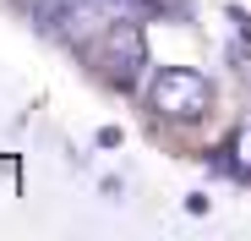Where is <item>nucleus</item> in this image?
I'll return each instance as SVG.
<instances>
[{
    "instance_id": "1",
    "label": "nucleus",
    "mask_w": 251,
    "mask_h": 241,
    "mask_svg": "<svg viewBox=\"0 0 251 241\" xmlns=\"http://www.w3.org/2000/svg\"><path fill=\"white\" fill-rule=\"evenodd\" d=\"M148 99L170 120H197L207 104H213V88H207V77L191 71V66H158L153 83H148Z\"/></svg>"
},
{
    "instance_id": "2",
    "label": "nucleus",
    "mask_w": 251,
    "mask_h": 241,
    "mask_svg": "<svg viewBox=\"0 0 251 241\" xmlns=\"http://www.w3.org/2000/svg\"><path fill=\"white\" fill-rule=\"evenodd\" d=\"M142 66H148V38H142V28L126 22V17L109 22V33H104V71H109V83H115V88H137Z\"/></svg>"
},
{
    "instance_id": "3",
    "label": "nucleus",
    "mask_w": 251,
    "mask_h": 241,
    "mask_svg": "<svg viewBox=\"0 0 251 241\" xmlns=\"http://www.w3.org/2000/svg\"><path fill=\"white\" fill-rule=\"evenodd\" d=\"M229 165L235 176H251V126H240V137L229 143Z\"/></svg>"
}]
</instances>
